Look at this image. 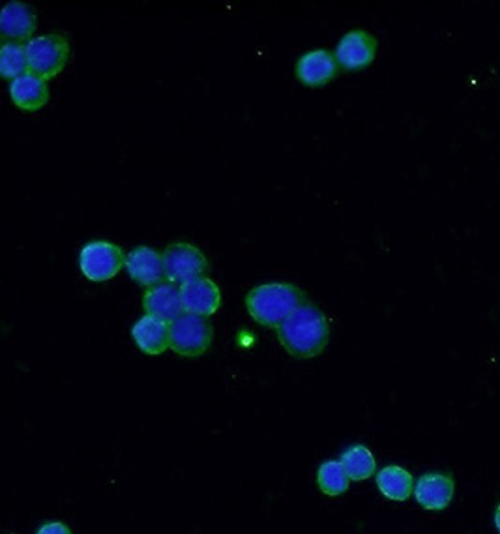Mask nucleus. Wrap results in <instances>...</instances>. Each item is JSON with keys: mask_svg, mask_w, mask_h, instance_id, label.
Returning a JSON list of instances; mask_svg holds the SVG:
<instances>
[{"mask_svg": "<svg viewBox=\"0 0 500 534\" xmlns=\"http://www.w3.org/2000/svg\"><path fill=\"white\" fill-rule=\"evenodd\" d=\"M10 96L19 109L23 111H38L42 109L49 100V89L45 79L40 75L27 72L21 77H17L10 85Z\"/></svg>", "mask_w": 500, "mask_h": 534, "instance_id": "4468645a", "label": "nucleus"}, {"mask_svg": "<svg viewBox=\"0 0 500 534\" xmlns=\"http://www.w3.org/2000/svg\"><path fill=\"white\" fill-rule=\"evenodd\" d=\"M456 493L454 478L439 473H427L414 486V497L418 505L426 510H444L448 508Z\"/></svg>", "mask_w": 500, "mask_h": 534, "instance_id": "9b49d317", "label": "nucleus"}, {"mask_svg": "<svg viewBox=\"0 0 500 534\" xmlns=\"http://www.w3.org/2000/svg\"><path fill=\"white\" fill-rule=\"evenodd\" d=\"M351 478L347 475L341 461H324L317 473V484L326 495H341L349 490Z\"/></svg>", "mask_w": 500, "mask_h": 534, "instance_id": "a211bd4d", "label": "nucleus"}, {"mask_svg": "<svg viewBox=\"0 0 500 534\" xmlns=\"http://www.w3.org/2000/svg\"><path fill=\"white\" fill-rule=\"evenodd\" d=\"M25 47H27L30 72L40 75L45 81L57 77L64 70L70 57V44L60 34L32 38Z\"/></svg>", "mask_w": 500, "mask_h": 534, "instance_id": "7ed1b4c3", "label": "nucleus"}, {"mask_svg": "<svg viewBox=\"0 0 500 534\" xmlns=\"http://www.w3.org/2000/svg\"><path fill=\"white\" fill-rule=\"evenodd\" d=\"M0 30L4 38L15 42L29 40L36 30V15L30 6L23 2H8L0 15Z\"/></svg>", "mask_w": 500, "mask_h": 534, "instance_id": "2eb2a0df", "label": "nucleus"}, {"mask_svg": "<svg viewBox=\"0 0 500 534\" xmlns=\"http://www.w3.org/2000/svg\"><path fill=\"white\" fill-rule=\"evenodd\" d=\"M212 345V327L205 317L184 313L171 323V349L180 356H201Z\"/></svg>", "mask_w": 500, "mask_h": 534, "instance_id": "423d86ee", "label": "nucleus"}, {"mask_svg": "<svg viewBox=\"0 0 500 534\" xmlns=\"http://www.w3.org/2000/svg\"><path fill=\"white\" fill-rule=\"evenodd\" d=\"M280 343L295 358L321 355L330 340V323L317 306L302 304L278 328Z\"/></svg>", "mask_w": 500, "mask_h": 534, "instance_id": "f257e3e1", "label": "nucleus"}, {"mask_svg": "<svg viewBox=\"0 0 500 534\" xmlns=\"http://www.w3.org/2000/svg\"><path fill=\"white\" fill-rule=\"evenodd\" d=\"M184 312L197 317H210L220 310V287L210 278H197L180 285Z\"/></svg>", "mask_w": 500, "mask_h": 534, "instance_id": "6e6552de", "label": "nucleus"}, {"mask_svg": "<svg viewBox=\"0 0 500 534\" xmlns=\"http://www.w3.org/2000/svg\"><path fill=\"white\" fill-rule=\"evenodd\" d=\"M306 302V295L293 283L274 282L251 289L246 308L259 325L280 328Z\"/></svg>", "mask_w": 500, "mask_h": 534, "instance_id": "f03ea898", "label": "nucleus"}, {"mask_svg": "<svg viewBox=\"0 0 500 534\" xmlns=\"http://www.w3.org/2000/svg\"><path fill=\"white\" fill-rule=\"evenodd\" d=\"M414 486L416 484L411 473L398 465L384 467L383 471H379L377 475V488L381 490L384 497L392 501H399V503L407 501L414 493Z\"/></svg>", "mask_w": 500, "mask_h": 534, "instance_id": "dca6fc26", "label": "nucleus"}, {"mask_svg": "<svg viewBox=\"0 0 500 534\" xmlns=\"http://www.w3.org/2000/svg\"><path fill=\"white\" fill-rule=\"evenodd\" d=\"M495 525H497V529H499L500 533V505L499 508H497V512H495Z\"/></svg>", "mask_w": 500, "mask_h": 534, "instance_id": "412c9836", "label": "nucleus"}, {"mask_svg": "<svg viewBox=\"0 0 500 534\" xmlns=\"http://www.w3.org/2000/svg\"><path fill=\"white\" fill-rule=\"evenodd\" d=\"M132 338L145 355H162L171 349V325L145 315L133 325Z\"/></svg>", "mask_w": 500, "mask_h": 534, "instance_id": "ddd939ff", "label": "nucleus"}, {"mask_svg": "<svg viewBox=\"0 0 500 534\" xmlns=\"http://www.w3.org/2000/svg\"><path fill=\"white\" fill-rule=\"evenodd\" d=\"M377 55V40L366 30H353L339 40L336 60L347 72H360L368 68Z\"/></svg>", "mask_w": 500, "mask_h": 534, "instance_id": "0eeeda50", "label": "nucleus"}, {"mask_svg": "<svg viewBox=\"0 0 500 534\" xmlns=\"http://www.w3.org/2000/svg\"><path fill=\"white\" fill-rule=\"evenodd\" d=\"M143 308L150 317H156L163 323H173L180 315H184V304L180 297V289L173 283H162L158 287L148 289L143 297Z\"/></svg>", "mask_w": 500, "mask_h": 534, "instance_id": "f8f14e48", "label": "nucleus"}, {"mask_svg": "<svg viewBox=\"0 0 500 534\" xmlns=\"http://www.w3.org/2000/svg\"><path fill=\"white\" fill-rule=\"evenodd\" d=\"M126 270L133 282L147 289L162 285L163 280L167 278L162 253L148 246H139L130 252L126 257Z\"/></svg>", "mask_w": 500, "mask_h": 534, "instance_id": "1a4fd4ad", "label": "nucleus"}, {"mask_svg": "<svg viewBox=\"0 0 500 534\" xmlns=\"http://www.w3.org/2000/svg\"><path fill=\"white\" fill-rule=\"evenodd\" d=\"M79 267L90 282H107L117 276L120 268L126 267V255L117 244L96 240L79 253Z\"/></svg>", "mask_w": 500, "mask_h": 534, "instance_id": "20e7f679", "label": "nucleus"}, {"mask_svg": "<svg viewBox=\"0 0 500 534\" xmlns=\"http://www.w3.org/2000/svg\"><path fill=\"white\" fill-rule=\"evenodd\" d=\"M29 59H27V47L17 42H4L0 51V72L6 79H17L27 74Z\"/></svg>", "mask_w": 500, "mask_h": 534, "instance_id": "6ab92c4d", "label": "nucleus"}, {"mask_svg": "<svg viewBox=\"0 0 500 534\" xmlns=\"http://www.w3.org/2000/svg\"><path fill=\"white\" fill-rule=\"evenodd\" d=\"M165 274L171 283H188L205 278L208 259L205 253L190 242H175L163 253Z\"/></svg>", "mask_w": 500, "mask_h": 534, "instance_id": "39448f33", "label": "nucleus"}, {"mask_svg": "<svg viewBox=\"0 0 500 534\" xmlns=\"http://www.w3.org/2000/svg\"><path fill=\"white\" fill-rule=\"evenodd\" d=\"M338 60L330 51L317 49L302 55L296 62V77L306 87H324L338 75Z\"/></svg>", "mask_w": 500, "mask_h": 534, "instance_id": "9d476101", "label": "nucleus"}, {"mask_svg": "<svg viewBox=\"0 0 500 534\" xmlns=\"http://www.w3.org/2000/svg\"><path fill=\"white\" fill-rule=\"evenodd\" d=\"M341 465L345 467L347 475L354 482L368 480L369 476L375 475L377 471L375 456L364 445H354L349 450H345L341 456Z\"/></svg>", "mask_w": 500, "mask_h": 534, "instance_id": "f3484780", "label": "nucleus"}, {"mask_svg": "<svg viewBox=\"0 0 500 534\" xmlns=\"http://www.w3.org/2000/svg\"><path fill=\"white\" fill-rule=\"evenodd\" d=\"M36 534H72V531L64 523L53 521V523H45Z\"/></svg>", "mask_w": 500, "mask_h": 534, "instance_id": "aec40b11", "label": "nucleus"}]
</instances>
